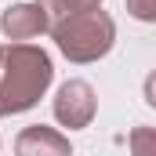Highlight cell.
Returning a JSON list of instances; mask_svg holds the SVG:
<instances>
[{"mask_svg": "<svg viewBox=\"0 0 156 156\" xmlns=\"http://www.w3.org/2000/svg\"><path fill=\"white\" fill-rule=\"evenodd\" d=\"M51 58L33 44H11L0 55V116L26 113L51 83Z\"/></svg>", "mask_w": 156, "mask_h": 156, "instance_id": "cell-1", "label": "cell"}, {"mask_svg": "<svg viewBox=\"0 0 156 156\" xmlns=\"http://www.w3.org/2000/svg\"><path fill=\"white\" fill-rule=\"evenodd\" d=\"M51 33H55L58 51H62L69 62H94V58H102V55L113 47L116 26H113V18H109L105 11L87 7V11H73V15L58 18V22L51 26Z\"/></svg>", "mask_w": 156, "mask_h": 156, "instance_id": "cell-2", "label": "cell"}, {"mask_svg": "<svg viewBox=\"0 0 156 156\" xmlns=\"http://www.w3.org/2000/svg\"><path fill=\"white\" fill-rule=\"evenodd\" d=\"M55 116L62 127H87L94 116V91L83 80H69L62 83L58 98H55Z\"/></svg>", "mask_w": 156, "mask_h": 156, "instance_id": "cell-3", "label": "cell"}, {"mask_svg": "<svg viewBox=\"0 0 156 156\" xmlns=\"http://www.w3.org/2000/svg\"><path fill=\"white\" fill-rule=\"evenodd\" d=\"M0 26L11 40H29V37H40L44 29H51V15L44 4H15L4 11Z\"/></svg>", "mask_w": 156, "mask_h": 156, "instance_id": "cell-4", "label": "cell"}, {"mask_svg": "<svg viewBox=\"0 0 156 156\" xmlns=\"http://www.w3.org/2000/svg\"><path fill=\"white\" fill-rule=\"evenodd\" d=\"M18 153H69V142L58 138L51 127H29L18 138Z\"/></svg>", "mask_w": 156, "mask_h": 156, "instance_id": "cell-5", "label": "cell"}, {"mask_svg": "<svg viewBox=\"0 0 156 156\" xmlns=\"http://www.w3.org/2000/svg\"><path fill=\"white\" fill-rule=\"evenodd\" d=\"M44 7H47V15L51 18H66V15H73V11H87V7H98L102 0H40Z\"/></svg>", "mask_w": 156, "mask_h": 156, "instance_id": "cell-6", "label": "cell"}, {"mask_svg": "<svg viewBox=\"0 0 156 156\" xmlns=\"http://www.w3.org/2000/svg\"><path fill=\"white\" fill-rule=\"evenodd\" d=\"M127 7H131V15L142 18V22H153L156 18V0H127Z\"/></svg>", "mask_w": 156, "mask_h": 156, "instance_id": "cell-7", "label": "cell"}, {"mask_svg": "<svg viewBox=\"0 0 156 156\" xmlns=\"http://www.w3.org/2000/svg\"><path fill=\"white\" fill-rule=\"evenodd\" d=\"M0 55H4V47H0Z\"/></svg>", "mask_w": 156, "mask_h": 156, "instance_id": "cell-8", "label": "cell"}]
</instances>
